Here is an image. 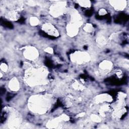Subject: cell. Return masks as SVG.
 Segmentation results:
<instances>
[{
	"mask_svg": "<svg viewBox=\"0 0 129 129\" xmlns=\"http://www.w3.org/2000/svg\"><path fill=\"white\" fill-rule=\"evenodd\" d=\"M27 82L32 86L43 84L45 82L47 73L43 68L34 69L26 72Z\"/></svg>",
	"mask_w": 129,
	"mask_h": 129,
	"instance_id": "cell-1",
	"label": "cell"
},
{
	"mask_svg": "<svg viewBox=\"0 0 129 129\" xmlns=\"http://www.w3.org/2000/svg\"><path fill=\"white\" fill-rule=\"evenodd\" d=\"M48 101L42 96H34L30 100V107L33 111L40 114L44 113L50 106Z\"/></svg>",
	"mask_w": 129,
	"mask_h": 129,
	"instance_id": "cell-2",
	"label": "cell"
},
{
	"mask_svg": "<svg viewBox=\"0 0 129 129\" xmlns=\"http://www.w3.org/2000/svg\"><path fill=\"white\" fill-rule=\"evenodd\" d=\"M71 57L73 61L80 63L87 61L90 59L89 55L85 52H75L72 54Z\"/></svg>",
	"mask_w": 129,
	"mask_h": 129,
	"instance_id": "cell-3",
	"label": "cell"
},
{
	"mask_svg": "<svg viewBox=\"0 0 129 129\" xmlns=\"http://www.w3.org/2000/svg\"><path fill=\"white\" fill-rule=\"evenodd\" d=\"M37 50L33 47H29L26 48L24 52V55L28 59L33 60L38 57Z\"/></svg>",
	"mask_w": 129,
	"mask_h": 129,
	"instance_id": "cell-4",
	"label": "cell"
},
{
	"mask_svg": "<svg viewBox=\"0 0 129 129\" xmlns=\"http://www.w3.org/2000/svg\"><path fill=\"white\" fill-rule=\"evenodd\" d=\"M64 8L65 5L64 4H56L55 6H52L50 13L54 17H58L63 13Z\"/></svg>",
	"mask_w": 129,
	"mask_h": 129,
	"instance_id": "cell-5",
	"label": "cell"
},
{
	"mask_svg": "<svg viewBox=\"0 0 129 129\" xmlns=\"http://www.w3.org/2000/svg\"><path fill=\"white\" fill-rule=\"evenodd\" d=\"M43 30L48 34L53 36H57L58 35V32L53 25L50 24H44L42 27Z\"/></svg>",
	"mask_w": 129,
	"mask_h": 129,
	"instance_id": "cell-6",
	"label": "cell"
},
{
	"mask_svg": "<svg viewBox=\"0 0 129 129\" xmlns=\"http://www.w3.org/2000/svg\"><path fill=\"white\" fill-rule=\"evenodd\" d=\"M111 5L117 10H122L126 6L127 3L126 1H111Z\"/></svg>",
	"mask_w": 129,
	"mask_h": 129,
	"instance_id": "cell-7",
	"label": "cell"
},
{
	"mask_svg": "<svg viewBox=\"0 0 129 129\" xmlns=\"http://www.w3.org/2000/svg\"><path fill=\"white\" fill-rule=\"evenodd\" d=\"M112 64L111 62L109 61H103L100 63V67L103 71L109 70L112 67Z\"/></svg>",
	"mask_w": 129,
	"mask_h": 129,
	"instance_id": "cell-8",
	"label": "cell"
},
{
	"mask_svg": "<svg viewBox=\"0 0 129 129\" xmlns=\"http://www.w3.org/2000/svg\"><path fill=\"white\" fill-rule=\"evenodd\" d=\"M11 89L14 91H17L19 89V85L18 81L16 79L13 80L12 81L11 84H10Z\"/></svg>",
	"mask_w": 129,
	"mask_h": 129,
	"instance_id": "cell-9",
	"label": "cell"
},
{
	"mask_svg": "<svg viewBox=\"0 0 129 129\" xmlns=\"http://www.w3.org/2000/svg\"><path fill=\"white\" fill-rule=\"evenodd\" d=\"M30 23L32 25H36L38 23V20L37 18L35 17H32L30 19Z\"/></svg>",
	"mask_w": 129,
	"mask_h": 129,
	"instance_id": "cell-10",
	"label": "cell"
},
{
	"mask_svg": "<svg viewBox=\"0 0 129 129\" xmlns=\"http://www.w3.org/2000/svg\"><path fill=\"white\" fill-rule=\"evenodd\" d=\"M80 5L84 7H89L90 4V2L89 1H80L79 2Z\"/></svg>",
	"mask_w": 129,
	"mask_h": 129,
	"instance_id": "cell-11",
	"label": "cell"
},
{
	"mask_svg": "<svg viewBox=\"0 0 129 129\" xmlns=\"http://www.w3.org/2000/svg\"><path fill=\"white\" fill-rule=\"evenodd\" d=\"M92 119L94 121L96 122H99L101 120V119L99 118V117L97 115H93V116L92 117Z\"/></svg>",
	"mask_w": 129,
	"mask_h": 129,
	"instance_id": "cell-12",
	"label": "cell"
},
{
	"mask_svg": "<svg viewBox=\"0 0 129 129\" xmlns=\"http://www.w3.org/2000/svg\"><path fill=\"white\" fill-rule=\"evenodd\" d=\"M92 26L90 24H88L85 27V30L87 31H89V32H90L92 30Z\"/></svg>",
	"mask_w": 129,
	"mask_h": 129,
	"instance_id": "cell-13",
	"label": "cell"
}]
</instances>
